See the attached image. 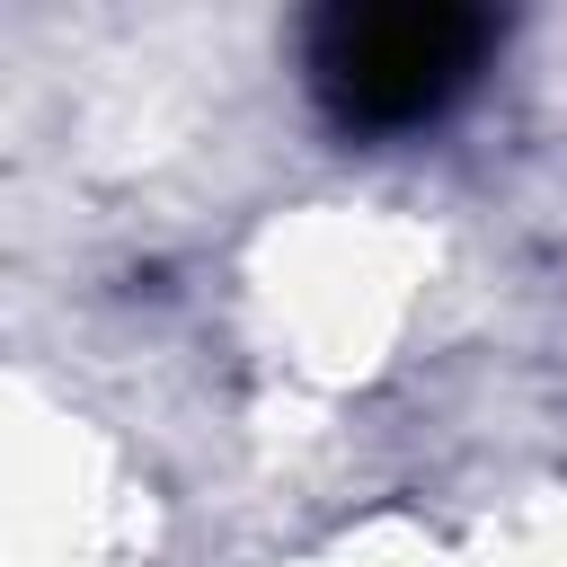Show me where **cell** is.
Returning a JSON list of instances; mask_svg holds the SVG:
<instances>
[{"label": "cell", "mask_w": 567, "mask_h": 567, "mask_svg": "<svg viewBox=\"0 0 567 567\" xmlns=\"http://www.w3.org/2000/svg\"><path fill=\"white\" fill-rule=\"evenodd\" d=\"M496 18L470 0H337L301 35L310 97L337 133H416L487 62Z\"/></svg>", "instance_id": "6da1fadb"}]
</instances>
